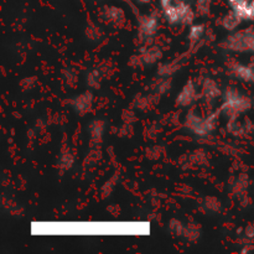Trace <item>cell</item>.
Returning a JSON list of instances; mask_svg holds the SVG:
<instances>
[{
    "label": "cell",
    "mask_w": 254,
    "mask_h": 254,
    "mask_svg": "<svg viewBox=\"0 0 254 254\" xmlns=\"http://www.w3.org/2000/svg\"><path fill=\"white\" fill-rule=\"evenodd\" d=\"M206 207L210 208V210H212V211H217V210H220V202H218L216 198L208 197V198H206Z\"/></svg>",
    "instance_id": "obj_17"
},
{
    "label": "cell",
    "mask_w": 254,
    "mask_h": 254,
    "mask_svg": "<svg viewBox=\"0 0 254 254\" xmlns=\"http://www.w3.org/2000/svg\"><path fill=\"white\" fill-rule=\"evenodd\" d=\"M203 31H205V29H203L202 25H195V26L191 27L190 30L191 44H196V42L200 41L201 37L203 36Z\"/></svg>",
    "instance_id": "obj_12"
},
{
    "label": "cell",
    "mask_w": 254,
    "mask_h": 254,
    "mask_svg": "<svg viewBox=\"0 0 254 254\" xmlns=\"http://www.w3.org/2000/svg\"><path fill=\"white\" fill-rule=\"evenodd\" d=\"M61 164L64 166V168H71L72 164H73V158H72L71 154H66V155L62 156Z\"/></svg>",
    "instance_id": "obj_19"
},
{
    "label": "cell",
    "mask_w": 254,
    "mask_h": 254,
    "mask_svg": "<svg viewBox=\"0 0 254 254\" xmlns=\"http://www.w3.org/2000/svg\"><path fill=\"white\" fill-rule=\"evenodd\" d=\"M197 11L201 15H205L210 11V0H198L197 1Z\"/></svg>",
    "instance_id": "obj_15"
},
{
    "label": "cell",
    "mask_w": 254,
    "mask_h": 254,
    "mask_svg": "<svg viewBox=\"0 0 254 254\" xmlns=\"http://www.w3.org/2000/svg\"><path fill=\"white\" fill-rule=\"evenodd\" d=\"M241 21V16L237 14V12H231V14H227L225 17H223L222 20V25L225 29L227 30H233L236 29V26H237L238 24H240Z\"/></svg>",
    "instance_id": "obj_10"
},
{
    "label": "cell",
    "mask_w": 254,
    "mask_h": 254,
    "mask_svg": "<svg viewBox=\"0 0 254 254\" xmlns=\"http://www.w3.org/2000/svg\"><path fill=\"white\" fill-rule=\"evenodd\" d=\"M233 72L237 77L245 79V81H253L254 79V69L251 67L242 66V64H237L233 68Z\"/></svg>",
    "instance_id": "obj_8"
},
{
    "label": "cell",
    "mask_w": 254,
    "mask_h": 254,
    "mask_svg": "<svg viewBox=\"0 0 254 254\" xmlns=\"http://www.w3.org/2000/svg\"><path fill=\"white\" fill-rule=\"evenodd\" d=\"M184 236H185L188 240H195V238L198 237V231L192 227H188L184 230Z\"/></svg>",
    "instance_id": "obj_18"
},
{
    "label": "cell",
    "mask_w": 254,
    "mask_h": 254,
    "mask_svg": "<svg viewBox=\"0 0 254 254\" xmlns=\"http://www.w3.org/2000/svg\"><path fill=\"white\" fill-rule=\"evenodd\" d=\"M107 16L114 21H121L123 19V11L121 9H117V7H111V9L107 10Z\"/></svg>",
    "instance_id": "obj_13"
},
{
    "label": "cell",
    "mask_w": 254,
    "mask_h": 254,
    "mask_svg": "<svg viewBox=\"0 0 254 254\" xmlns=\"http://www.w3.org/2000/svg\"><path fill=\"white\" fill-rule=\"evenodd\" d=\"M230 4L241 19H254V0H230Z\"/></svg>",
    "instance_id": "obj_3"
},
{
    "label": "cell",
    "mask_w": 254,
    "mask_h": 254,
    "mask_svg": "<svg viewBox=\"0 0 254 254\" xmlns=\"http://www.w3.org/2000/svg\"><path fill=\"white\" fill-rule=\"evenodd\" d=\"M170 230L171 232H174L175 235L180 236V235H184V230H185V227L183 226V223L180 222V221L178 220H171L170 221Z\"/></svg>",
    "instance_id": "obj_14"
},
{
    "label": "cell",
    "mask_w": 254,
    "mask_h": 254,
    "mask_svg": "<svg viewBox=\"0 0 254 254\" xmlns=\"http://www.w3.org/2000/svg\"><path fill=\"white\" fill-rule=\"evenodd\" d=\"M164 14L170 22L191 24L193 21L192 9L183 0H160Z\"/></svg>",
    "instance_id": "obj_1"
},
{
    "label": "cell",
    "mask_w": 254,
    "mask_h": 254,
    "mask_svg": "<svg viewBox=\"0 0 254 254\" xmlns=\"http://www.w3.org/2000/svg\"><path fill=\"white\" fill-rule=\"evenodd\" d=\"M92 104V94L91 93H83L81 96L77 97L73 102V106L77 112L79 113H84L91 108Z\"/></svg>",
    "instance_id": "obj_6"
},
{
    "label": "cell",
    "mask_w": 254,
    "mask_h": 254,
    "mask_svg": "<svg viewBox=\"0 0 254 254\" xmlns=\"http://www.w3.org/2000/svg\"><path fill=\"white\" fill-rule=\"evenodd\" d=\"M225 47L233 51H247L254 50V32L252 30H246L238 34L232 35L226 41Z\"/></svg>",
    "instance_id": "obj_2"
},
{
    "label": "cell",
    "mask_w": 254,
    "mask_h": 254,
    "mask_svg": "<svg viewBox=\"0 0 254 254\" xmlns=\"http://www.w3.org/2000/svg\"><path fill=\"white\" fill-rule=\"evenodd\" d=\"M139 1H140V2H149L150 0H139Z\"/></svg>",
    "instance_id": "obj_22"
},
{
    "label": "cell",
    "mask_w": 254,
    "mask_h": 254,
    "mask_svg": "<svg viewBox=\"0 0 254 254\" xmlns=\"http://www.w3.org/2000/svg\"><path fill=\"white\" fill-rule=\"evenodd\" d=\"M170 84H171V81L170 79H165V81H163L160 83V86L158 87V92L159 93H165L166 91H169L170 89Z\"/></svg>",
    "instance_id": "obj_20"
},
{
    "label": "cell",
    "mask_w": 254,
    "mask_h": 254,
    "mask_svg": "<svg viewBox=\"0 0 254 254\" xmlns=\"http://www.w3.org/2000/svg\"><path fill=\"white\" fill-rule=\"evenodd\" d=\"M104 131V122L94 121L91 124V134L94 139H101Z\"/></svg>",
    "instance_id": "obj_11"
},
{
    "label": "cell",
    "mask_w": 254,
    "mask_h": 254,
    "mask_svg": "<svg viewBox=\"0 0 254 254\" xmlns=\"http://www.w3.org/2000/svg\"><path fill=\"white\" fill-rule=\"evenodd\" d=\"M87 82H88V84L91 87L97 88L99 86V74L97 72H92V73H89L87 76Z\"/></svg>",
    "instance_id": "obj_16"
},
{
    "label": "cell",
    "mask_w": 254,
    "mask_h": 254,
    "mask_svg": "<svg viewBox=\"0 0 254 254\" xmlns=\"http://www.w3.org/2000/svg\"><path fill=\"white\" fill-rule=\"evenodd\" d=\"M139 22H140V34L141 36L149 37L153 36L155 34L156 29H158V21H156L155 17L153 16H140L139 19Z\"/></svg>",
    "instance_id": "obj_4"
},
{
    "label": "cell",
    "mask_w": 254,
    "mask_h": 254,
    "mask_svg": "<svg viewBox=\"0 0 254 254\" xmlns=\"http://www.w3.org/2000/svg\"><path fill=\"white\" fill-rule=\"evenodd\" d=\"M195 96H196L195 87L192 86V83H191V82H189V83H186V86L183 88L181 93L179 94L178 99H176V103L181 107L190 106V104L192 103Z\"/></svg>",
    "instance_id": "obj_5"
},
{
    "label": "cell",
    "mask_w": 254,
    "mask_h": 254,
    "mask_svg": "<svg viewBox=\"0 0 254 254\" xmlns=\"http://www.w3.org/2000/svg\"><path fill=\"white\" fill-rule=\"evenodd\" d=\"M246 235L250 236V237H252V236H254V228L253 227H247V228H246Z\"/></svg>",
    "instance_id": "obj_21"
},
{
    "label": "cell",
    "mask_w": 254,
    "mask_h": 254,
    "mask_svg": "<svg viewBox=\"0 0 254 254\" xmlns=\"http://www.w3.org/2000/svg\"><path fill=\"white\" fill-rule=\"evenodd\" d=\"M203 94L207 97L208 99H213V98H217L220 96V89L217 88V84L215 83L211 79H207L203 84Z\"/></svg>",
    "instance_id": "obj_9"
},
{
    "label": "cell",
    "mask_w": 254,
    "mask_h": 254,
    "mask_svg": "<svg viewBox=\"0 0 254 254\" xmlns=\"http://www.w3.org/2000/svg\"><path fill=\"white\" fill-rule=\"evenodd\" d=\"M161 51L158 49V47H148V49L145 50V51L143 52V55H141V60H143V62H145V64H155L158 60L161 59Z\"/></svg>",
    "instance_id": "obj_7"
}]
</instances>
